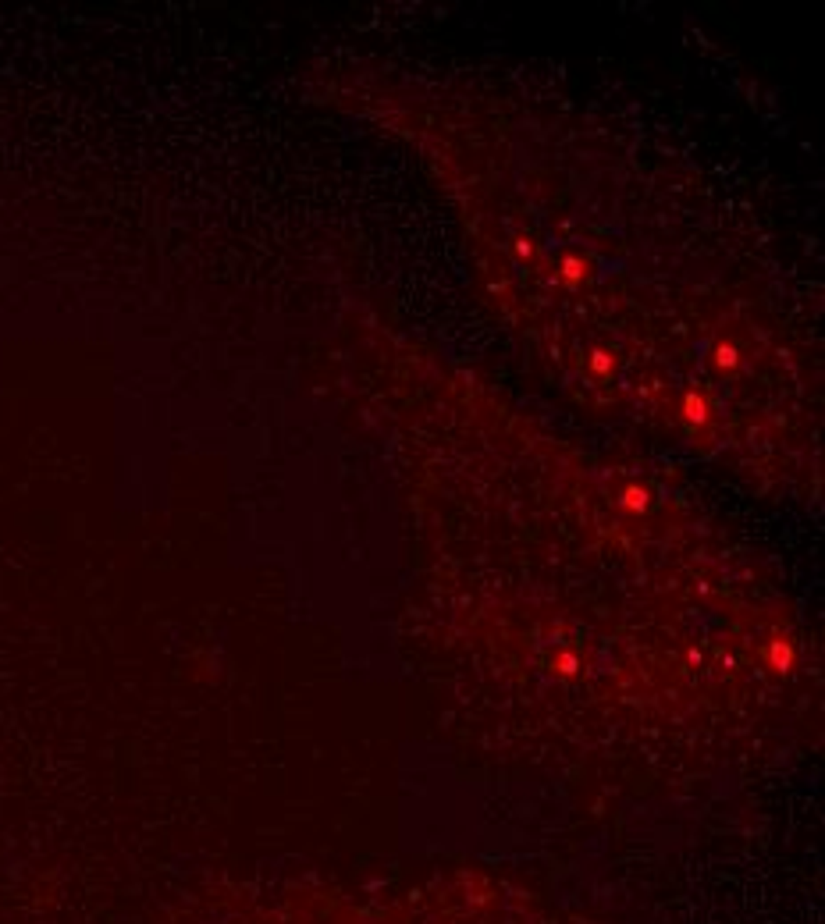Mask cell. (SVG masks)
Segmentation results:
<instances>
[{"mask_svg":"<svg viewBox=\"0 0 825 924\" xmlns=\"http://www.w3.org/2000/svg\"><path fill=\"white\" fill-rule=\"evenodd\" d=\"M584 277H587V263L580 260V256H566L562 260V281L566 285H580Z\"/></svg>","mask_w":825,"mask_h":924,"instance_id":"obj_3","label":"cell"},{"mask_svg":"<svg viewBox=\"0 0 825 924\" xmlns=\"http://www.w3.org/2000/svg\"><path fill=\"white\" fill-rule=\"evenodd\" d=\"M516 249H519V256H530V253H534V245H530V242H519Z\"/></svg>","mask_w":825,"mask_h":924,"instance_id":"obj_7","label":"cell"},{"mask_svg":"<svg viewBox=\"0 0 825 924\" xmlns=\"http://www.w3.org/2000/svg\"><path fill=\"white\" fill-rule=\"evenodd\" d=\"M715 366L719 370H737L740 366V352H737V345H715Z\"/></svg>","mask_w":825,"mask_h":924,"instance_id":"obj_5","label":"cell"},{"mask_svg":"<svg viewBox=\"0 0 825 924\" xmlns=\"http://www.w3.org/2000/svg\"><path fill=\"white\" fill-rule=\"evenodd\" d=\"M769 658H772V668L790 672V668H793V647L783 643V640H776V643H772V651H769Z\"/></svg>","mask_w":825,"mask_h":924,"instance_id":"obj_4","label":"cell"},{"mask_svg":"<svg viewBox=\"0 0 825 924\" xmlns=\"http://www.w3.org/2000/svg\"><path fill=\"white\" fill-rule=\"evenodd\" d=\"M587 363H591V370H594V374H612V366H616V363H612V352H605V349L591 352V359H587Z\"/></svg>","mask_w":825,"mask_h":924,"instance_id":"obj_6","label":"cell"},{"mask_svg":"<svg viewBox=\"0 0 825 924\" xmlns=\"http://www.w3.org/2000/svg\"><path fill=\"white\" fill-rule=\"evenodd\" d=\"M683 416L690 427H708L712 423V406H708V398L705 395H697V391H687L683 395Z\"/></svg>","mask_w":825,"mask_h":924,"instance_id":"obj_1","label":"cell"},{"mask_svg":"<svg viewBox=\"0 0 825 924\" xmlns=\"http://www.w3.org/2000/svg\"><path fill=\"white\" fill-rule=\"evenodd\" d=\"M651 505V495L644 487H637V484H630L626 490H623V509H630V512H644Z\"/></svg>","mask_w":825,"mask_h":924,"instance_id":"obj_2","label":"cell"}]
</instances>
